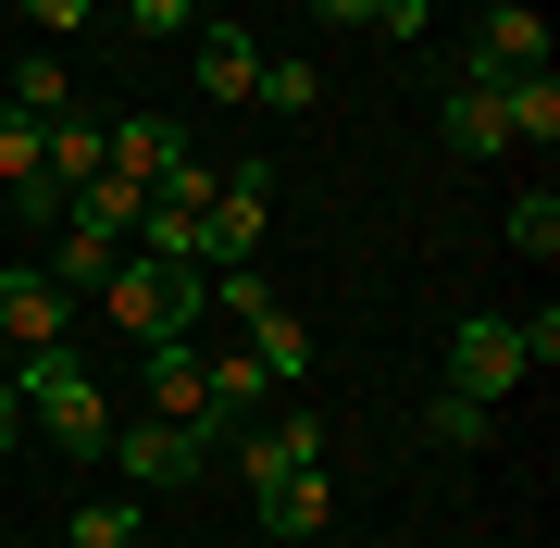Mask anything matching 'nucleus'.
Segmentation results:
<instances>
[{
	"instance_id": "obj_21",
	"label": "nucleus",
	"mask_w": 560,
	"mask_h": 548,
	"mask_svg": "<svg viewBox=\"0 0 560 548\" xmlns=\"http://www.w3.org/2000/svg\"><path fill=\"white\" fill-rule=\"evenodd\" d=\"M62 548H138V499H75Z\"/></svg>"
},
{
	"instance_id": "obj_8",
	"label": "nucleus",
	"mask_w": 560,
	"mask_h": 548,
	"mask_svg": "<svg viewBox=\"0 0 560 548\" xmlns=\"http://www.w3.org/2000/svg\"><path fill=\"white\" fill-rule=\"evenodd\" d=\"M460 62H474V75H548V13L536 0H486L474 38H460Z\"/></svg>"
},
{
	"instance_id": "obj_28",
	"label": "nucleus",
	"mask_w": 560,
	"mask_h": 548,
	"mask_svg": "<svg viewBox=\"0 0 560 548\" xmlns=\"http://www.w3.org/2000/svg\"><path fill=\"white\" fill-rule=\"evenodd\" d=\"M312 25H374V0H312Z\"/></svg>"
},
{
	"instance_id": "obj_11",
	"label": "nucleus",
	"mask_w": 560,
	"mask_h": 548,
	"mask_svg": "<svg viewBox=\"0 0 560 548\" xmlns=\"http://www.w3.org/2000/svg\"><path fill=\"white\" fill-rule=\"evenodd\" d=\"M113 263H125V237H113V224H88V212H50V224H38V275L62 287V300H75V287H101Z\"/></svg>"
},
{
	"instance_id": "obj_29",
	"label": "nucleus",
	"mask_w": 560,
	"mask_h": 548,
	"mask_svg": "<svg viewBox=\"0 0 560 548\" xmlns=\"http://www.w3.org/2000/svg\"><path fill=\"white\" fill-rule=\"evenodd\" d=\"M0 374H13V349H0Z\"/></svg>"
},
{
	"instance_id": "obj_26",
	"label": "nucleus",
	"mask_w": 560,
	"mask_h": 548,
	"mask_svg": "<svg viewBox=\"0 0 560 548\" xmlns=\"http://www.w3.org/2000/svg\"><path fill=\"white\" fill-rule=\"evenodd\" d=\"M374 38H399V50H423V38H436V0H374Z\"/></svg>"
},
{
	"instance_id": "obj_9",
	"label": "nucleus",
	"mask_w": 560,
	"mask_h": 548,
	"mask_svg": "<svg viewBox=\"0 0 560 548\" xmlns=\"http://www.w3.org/2000/svg\"><path fill=\"white\" fill-rule=\"evenodd\" d=\"M187 88H200L212 113H237L249 88H261V38H249V25H212V13H200V25H187Z\"/></svg>"
},
{
	"instance_id": "obj_18",
	"label": "nucleus",
	"mask_w": 560,
	"mask_h": 548,
	"mask_svg": "<svg viewBox=\"0 0 560 548\" xmlns=\"http://www.w3.org/2000/svg\"><path fill=\"white\" fill-rule=\"evenodd\" d=\"M0 101H13L25 125H50V113H75V62H62V50H25V62H13V88H0Z\"/></svg>"
},
{
	"instance_id": "obj_16",
	"label": "nucleus",
	"mask_w": 560,
	"mask_h": 548,
	"mask_svg": "<svg viewBox=\"0 0 560 548\" xmlns=\"http://www.w3.org/2000/svg\"><path fill=\"white\" fill-rule=\"evenodd\" d=\"M499 138L511 150H548L560 138V75H499Z\"/></svg>"
},
{
	"instance_id": "obj_24",
	"label": "nucleus",
	"mask_w": 560,
	"mask_h": 548,
	"mask_svg": "<svg viewBox=\"0 0 560 548\" xmlns=\"http://www.w3.org/2000/svg\"><path fill=\"white\" fill-rule=\"evenodd\" d=\"M101 13H125L138 38H187V25H200V0H101Z\"/></svg>"
},
{
	"instance_id": "obj_1",
	"label": "nucleus",
	"mask_w": 560,
	"mask_h": 548,
	"mask_svg": "<svg viewBox=\"0 0 560 548\" xmlns=\"http://www.w3.org/2000/svg\"><path fill=\"white\" fill-rule=\"evenodd\" d=\"M13 399L38 411V436L62 448V462H101L113 424H125V411H113V386L75 362V337H62V349H25V362H13Z\"/></svg>"
},
{
	"instance_id": "obj_30",
	"label": "nucleus",
	"mask_w": 560,
	"mask_h": 548,
	"mask_svg": "<svg viewBox=\"0 0 560 548\" xmlns=\"http://www.w3.org/2000/svg\"><path fill=\"white\" fill-rule=\"evenodd\" d=\"M474 13H486V0H474Z\"/></svg>"
},
{
	"instance_id": "obj_5",
	"label": "nucleus",
	"mask_w": 560,
	"mask_h": 548,
	"mask_svg": "<svg viewBox=\"0 0 560 548\" xmlns=\"http://www.w3.org/2000/svg\"><path fill=\"white\" fill-rule=\"evenodd\" d=\"M200 150H187V125L175 113H113L101 125V175H125V187H175Z\"/></svg>"
},
{
	"instance_id": "obj_4",
	"label": "nucleus",
	"mask_w": 560,
	"mask_h": 548,
	"mask_svg": "<svg viewBox=\"0 0 560 548\" xmlns=\"http://www.w3.org/2000/svg\"><path fill=\"white\" fill-rule=\"evenodd\" d=\"M448 386L486 399V411L523 386V325H511V312H460V325H448Z\"/></svg>"
},
{
	"instance_id": "obj_25",
	"label": "nucleus",
	"mask_w": 560,
	"mask_h": 548,
	"mask_svg": "<svg viewBox=\"0 0 560 548\" xmlns=\"http://www.w3.org/2000/svg\"><path fill=\"white\" fill-rule=\"evenodd\" d=\"M25 25H38V38H88V25H101V0H13Z\"/></svg>"
},
{
	"instance_id": "obj_13",
	"label": "nucleus",
	"mask_w": 560,
	"mask_h": 548,
	"mask_svg": "<svg viewBox=\"0 0 560 548\" xmlns=\"http://www.w3.org/2000/svg\"><path fill=\"white\" fill-rule=\"evenodd\" d=\"M150 411H162V424H212V374H200V337H150Z\"/></svg>"
},
{
	"instance_id": "obj_15",
	"label": "nucleus",
	"mask_w": 560,
	"mask_h": 548,
	"mask_svg": "<svg viewBox=\"0 0 560 548\" xmlns=\"http://www.w3.org/2000/svg\"><path fill=\"white\" fill-rule=\"evenodd\" d=\"M125 249H150V263H187V275H200V263H212V237H200V200H138Z\"/></svg>"
},
{
	"instance_id": "obj_19",
	"label": "nucleus",
	"mask_w": 560,
	"mask_h": 548,
	"mask_svg": "<svg viewBox=\"0 0 560 548\" xmlns=\"http://www.w3.org/2000/svg\"><path fill=\"white\" fill-rule=\"evenodd\" d=\"M261 113H324V62H300V50H261V88H249Z\"/></svg>"
},
{
	"instance_id": "obj_10",
	"label": "nucleus",
	"mask_w": 560,
	"mask_h": 548,
	"mask_svg": "<svg viewBox=\"0 0 560 548\" xmlns=\"http://www.w3.org/2000/svg\"><path fill=\"white\" fill-rule=\"evenodd\" d=\"M62 325H75V300H62L38 263L0 275V349H13V362H25V349H62Z\"/></svg>"
},
{
	"instance_id": "obj_23",
	"label": "nucleus",
	"mask_w": 560,
	"mask_h": 548,
	"mask_svg": "<svg viewBox=\"0 0 560 548\" xmlns=\"http://www.w3.org/2000/svg\"><path fill=\"white\" fill-rule=\"evenodd\" d=\"M0 187H13V200L38 187V125H25L13 101H0Z\"/></svg>"
},
{
	"instance_id": "obj_20",
	"label": "nucleus",
	"mask_w": 560,
	"mask_h": 548,
	"mask_svg": "<svg viewBox=\"0 0 560 548\" xmlns=\"http://www.w3.org/2000/svg\"><path fill=\"white\" fill-rule=\"evenodd\" d=\"M423 436H436V448H486V436H499V411L460 399V386H436V399H423Z\"/></svg>"
},
{
	"instance_id": "obj_7",
	"label": "nucleus",
	"mask_w": 560,
	"mask_h": 548,
	"mask_svg": "<svg viewBox=\"0 0 560 548\" xmlns=\"http://www.w3.org/2000/svg\"><path fill=\"white\" fill-rule=\"evenodd\" d=\"M436 125H448L460 163H499V150H511V138H499V75H474V62L448 50V62H436Z\"/></svg>"
},
{
	"instance_id": "obj_6",
	"label": "nucleus",
	"mask_w": 560,
	"mask_h": 548,
	"mask_svg": "<svg viewBox=\"0 0 560 548\" xmlns=\"http://www.w3.org/2000/svg\"><path fill=\"white\" fill-rule=\"evenodd\" d=\"M200 237H212V263H261V237H275V163H237L212 187V212H200Z\"/></svg>"
},
{
	"instance_id": "obj_2",
	"label": "nucleus",
	"mask_w": 560,
	"mask_h": 548,
	"mask_svg": "<svg viewBox=\"0 0 560 548\" xmlns=\"http://www.w3.org/2000/svg\"><path fill=\"white\" fill-rule=\"evenodd\" d=\"M101 312H113V325L125 337H200V312H212V287L200 275H187V263H150V249H125V263L101 275Z\"/></svg>"
},
{
	"instance_id": "obj_14",
	"label": "nucleus",
	"mask_w": 560,
	"mask_h": 548,
	"mask_svg": "<svg viewBox=\"0 0 560 548\" xmlns=\"http://www.w3.org/2000/svg\"><path fill=\"white\" fill-rule=\"evenodd\" d=\"M261 536H324L337 524V487H324V462H300V474H261Z\"/></svg>"
},
{
	"instance_id": "obj_3",
	"label": "nucleus",
	"mask_w": 560,
	"mask_h": 548,
	"mask_svg": "<svg viewBox=\"0 0 560 548\" xmlns=\"http://www.w3.org/2000/svg\"><path fill=\"white\" fill-rule=\"evenodd\" d=\"M101 462L138 474V487H200V474L224 462V424H162V411H138V424H113Z\"/></svg>"
},
{
	"instance_id": "obj_22",
	"label": "nucleus",
	"mask_w": 560,
	"mask_h": 548,
	"mask_svg": "<svg viewBox=\"0 0 560 548\" xmlns=\"http://www.w3.org/2000/svg\"><path fill=\"white\" fill-rule=\"evenodd\" d=\"M511 249H523V263H560V200H548V187L511 200Z\"/></svg>"
},
{
	"instance_id": "obj_27",
	"label": "nucleus",
	"mask_w": 560,
	"mask_h": 548,
	"mask_svg": "<svg viewBox=\"0 0 560 548\" xmlns=\"http://www.w3.org/2000/svg\"><path fill=\"white\" fill-rule=\"evenodd\" d=\"M25 448V399H13V374H0V462Z\"/></svg>"
},
{
	"instance_id": "obj_17",
	"label": "nucleus",
	"mask_w": 560,
	"mask_h": 548,
	"mask_svg": "<svg viewBox=\"0 0 560 548\" xmlns=\"http://www.w3.org/2000/svg\"><path fill=\"white\" fill-rule=\"evenodd\" d=\"M200 374H212V424H224V436H237V424H249V411H261V399H275V374H261V362H249V349H200Z\"/></svg>"
},
{
	"instance_id": "obj_12",
	"label": "nucleus",
	"mask_w": 560,
	"mask_h": 548,
	"mask_svg": "<svg viewBox=\"0 0 560 548\" xmlns=\"http://www.w3.org/2000/svg\"><path fill=\"white\" fill-rule=\"evenodd\" d=\"M224 462H237V487H261V474H300V462H324V411H275V424H237V436H224Z\"/></svg>"
}]
</instances>
